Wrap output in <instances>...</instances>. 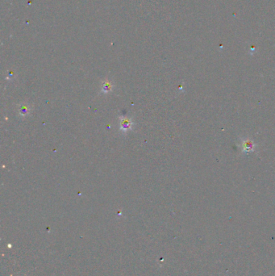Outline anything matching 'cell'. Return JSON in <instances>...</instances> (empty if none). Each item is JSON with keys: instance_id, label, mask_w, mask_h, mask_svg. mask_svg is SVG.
I'll list each match as a JSON object with an SVG mask.
<instances>
[{"instance_id": "obj_1", "label": "cell", "mask_w": 275, "mask_h": 276, "mask_svg": "<svg viewBox=\"0 0 275 276\" xmlns=\"http://www.w3.org/2000/svg\"><path fill=\"white\" fill-rule=\"evenodd\" d=\"M31 110H32V108L27 103L20 104L18 106V113L20 117H25L27 115H29L31 113Z\"/></svg>"}, {"instance_id": "obj_2", "label": "cell", "mask_w": 275, "mask_h": 276, "mask_svg": "<svg viewBox=\"0 0 275 276\" xmlns=\"http://www.w3.org/2000/svg\"><path fill=\"white\" fill-rule=\"evenodd\" d=\"M119 125H120V130L126 132L128 130L132 129L133 123H132V119H129V118L122 117L120 119V124Z\"/></svg>"}, {"instance_id": "obj_3", "label": "cell", "mask_w": 275, "mask_h": 276, "mask_svg": "<svg viewBox=\"0 0 275 276\" xmlns=\"http://www.w3.org/2000/svg\"><path fill=\"white\" fill-rule=\"evenodd\" d=\"M112 88H113L112 82L110 80H105L102 85V92L104 94H108L112 91Z\"/></svg>"}]
</instances>
